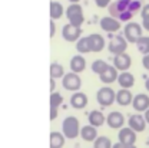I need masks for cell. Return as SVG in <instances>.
Listing matches in <instances>:
<instances>
[{"label": "cell", "mask_w": 149, "mask_h": 148, "mask_svg": "<svg viewBox=\"0 0 149 148\" xmlns=\"http://www.w3.org/2000/svg\"><path fill=\"white\" fill-rule=\"evenodd\" d=\"M142 0H115L109 4V15L120 22H130L133 15L142 10Z\"/></svg>", "instance_id": "obj_1"}, {"label": "cell", "mask_w": 149, "mask_h": 148, "mask_svg": "<svg viewBox=\"0 0 149 148\" xmlns=\"http://www.w3.org/2000/svg\"><path fill=\"white\" fill-rule=\"evenodd\" d=\"M106 124L111 127L112 130H120L123 128V124H125V116L118 111H113L108 115L106 118Z\"/></svg>", "instance_id": "obj_13"}, {"label": "cell", "mask_w": 149, "mask_h": 148, "mask_svg": "<svg viewBox=\"0 0 149 148\" xmlns=\"http://www.w3.org/2000/svg\"><path fill=\"white\" fill-rule=\"evenodd\" d=\"M56 116H57V108H50V114H49V118H50V121L56 119Z\"/></svg>", "instance_id": "obj_36"}, {"label": "cell", "mask_w": 149, "mask_h": 148, "mask_svg": "<svg viewBox=\"0 0 149 148\" xmlns=\"http://www.w3.org/2000/svg\"><path fill=\"white\" fill-rule=\"evenodd\" d=\"M145 88H146V91L149 92V78L146 79V82H145Z\"/></svg>", "instance_id": "obj_40"}, {"label": "cell", "mask_w": 149, "mask_h": 148, "mask_svg": "<svg viewBox=\"0 0 149 148\" xmlns=\"http://www.w3.org/2000/svg\"><path fill=\"white\" fill-rule=\"evenodd\" d=\"M126 48H128V40L125 39V36H120V35L113 36L108 43V49L112 55L123 53V52H126Z\"/></svg>", "instance_id": "obj_7"}, {"label": "cell", "mask_w": 149, "mask_h": 148, "mask_svg": "<svg viewBox=\"0 0 149 148\" xmlns=\"http://www.w3.org/2000/svg\"><path fill=\"white\" fill-rule=\"evenodd\" d=\"M130 65H132V59H130V56L126 52L119 53V55H115V58H113V66L118 71L125 72V71H128L130 68Z\"/></svg>", "instance_id": "obj_12"}, {"label": "cell", "mask_w": 149, "mask_h": 148, "mask_svg": "<svg viewBox=\"0 0 149 148\" xmlns=\"http://www.w3.org/2000/svg\"><path fill=\"white\" fill-rule=\"evenodd\" d=\"M123 36L129 43H136L139 37H142V26L136 22H128L123 27Z\"/></svg>", "instance_id": "obj_4"}, {"label": "cell", "mask_w": 149, "mask_h": 148, "mask_svg": "<svg viewBox=\"0 0 149 148\" xmlns=\"http://www.w3.org/2000/svg\"><path fill=\"white\" fill-rule=\"evenodd\" d=\"M80 137L83 141H88V142H92L97 138V131H96V127L93 125H85L83 128H80Z\"/></svg>", "instance_id": "obj_20"}, {"label": "cell", "mask_w": 149, "mask_h": 148, "mask_svg": "<svg viewBox=\"0 0 149 148\" xmlns=\"http://www.w3.org/2000/svg\"><path fill=\"white\" fill-rule=\"evenodd\" d=\"M89 39V43H91V49H92V52H100V51H103V48H105V39L102 35H99V33H92V35H89L88 36Z\"/></svg>", "instance_id": "obj_16"}, {"label": "cell", "mask_w": 149, "mask_h": 148, "mask_svg": "<svg viewBox=\"0 0 149 148\" xmlns=\"http://www.w3.org/2000/svg\"><path fill=\"white\" fill-rule=\"evenodd\" d=\"M69 1H70V3H79L80 0H69Z\"/></svg>", "instance_id": "obj_41"}, {"label": "cell", "mask_w": 149, "mask_h": 148, "mask_svg": "<svg viewBox=\"0 0 149 148\" xmlns=\"http://www.w3.org/2000/svg\"><path fill=\"white\" fill-rule=\"evenodd\" d=\"M49 35H50V37H53L55 36V33H56V25H55V22H53V19L50 20V23H49Z\"/></svg>", "instance_id": "obj_33"}, {"label": "cell", "mask_w": 149, "mask_h": 148, "mask_svg": "<svg viewBox=\"0 0 149 148\" xmlns=\"http://www.w3.org/2000/svg\"><path fill=\"white\" fill-rule=\"evenodd\" d=\"M65 135L63 132H57L53 131L50 132V137H49V147L50 148H62L65 145Z\"/></svg>", "instance_id": "obj_22"}, {"label": "cell", "mask_w": 149, "mask_h": 148, "mask_svg": "<svg viewBox=\"0 0 149 148\" xmlns=\"http://www.w3.org/2000/svg\"><path fill=\"white\" fill-rule=\"evenodd\" d=\"M63 102V98L59 92H52L50 93V99H49V104H50V108H59Z\"/></svg>", "instance_id": "obj_30"}, {"label": "cell", "mask_w": 149, "mask_h": 148, "mask_svg": "<svg viewBox=\"0 0 149 148\" xmlns=\"http://www.w3.org/2000/svg\"><path fill=\"white\" fill-rule=\"evenodd\" d=\"M113 144L108 137H97L95 141H93V148H112Z\"/></svg>", "instance_id": "obj_29"}, {"label": "cell", "mask_w": 149, "mask_h": 148, "mask_svg": "<svg viewBox=\"0 0 149 148\" xmlns=\"http://www.w3.org/2000/svg\"><path fill=\"white\" fill-rule=\"evenodd\" d=\"M49 86H50V92H55V88H56L55 78H50V82H49Z\"/></svg>", "instance_id": "obj_38"}, {"label": "cell", "mask_w": 149, "mask_h": 148, "mask_svg": "<svg viewBox=\"0 0 149 148\" xmlns=\"http://www.w3.org/2000/svg\"><path fill=\"white\" fill-rule=\"evenodd\" d=\"M132 107L136 112H145L149 108V96L146 93H138L136 96H133Z\"/></svg>", "instance_id": "obj_14"}, {"label": "cell", "mask_w": 149, "mask_h": 148, "mask_svg": "<svg viewBox=\"0 0 149 148\" xmlns=\"http://www.w3.org/2000/svg\"><path fill=\"white\" fill-rule=\"evenodd\" d=\"M100 27H102V30H105L108 33L118 32L120 29V20H118L113 16H105L100 19Z\"/></svg>", "instance_id": "obj_9"}, {"label": "cell", "mask_w": 149, "mask_h": 148, "mask_svg": "<svg viewBox=\"0 0 149 148\" xmlns=\"http://www.w3.org/2000/svg\"><path fill=\"white\" fill-rule=\"evenodd\" d=\"M148 144H149V138H148Z\"/></svg>", "instance_id": "obj_42"}, {"label": "cell", "mask_w": 149, "mask_h": 148, "mask_svg": "<svg viewBox=\"0 0 149 148\" xmlns=\"http://www.w3.org/2000/svg\"><path fill=\"white\" fill-rule=\"evenodd\" d=\"M142 65H143V68L149 71V55H143V59H142Z\"/></svg>", "instance_id": "obj_35"}, {"label": "cell", "mask_w": 149, "mask_h": 148, "mask_svg": "<svg viewBox=\"0 0 149 148\" xmlns=\"http://www.w3.org/2000/svg\"><path fill=\"white\" fill-rule=\"evenodd\" d=\"M62 132L66 138L74 140L77 135H80V125L76 116H66L62 122Z\"/></svg>", "instance_id": "obj_2"}, {"label": "cell", "mask_w": 149, "mask_h": 148, "mask_svg": "<svg viewBox=\"0 0 149 148\" xmlns=\"http://www.w3.org/2000/svg\"><path fill=\"white\" fill-rule=\"evenodd\" d=\"M82 35V29L79 26H73L72 23H68L62 27V36L66 42H77Z\"/></svg>", "instance_id": "obj_8"}, {"label": "cell", "mask_w": 149, "mask_h": 148, "mask_svg": "<svg viewBox=\"0 0 149 148\" xmlns=\"http://www.w3.org/2000/svg\"><path fill=\"white\" fill-rule=\"evenodd\" d=\"M88 121H89L91 125L97 128V127H102L106 122V118H105V115L100 111H91L89 112V116H88Z\"/></svg>", "instance_id": "obj_23"}, {"label": "cell", "mask_w": 149, "mask_h": 148, "mask_svg": "<svg viewBox=\"0 0 149 148\" xmlns=\"http://www.w3.org/2000/svg\"><path fill=\"white\" fill-rule=\"evenodd\" d=\"M108 66H109V65H108L105 60H102V59H96V60L92 62V71L96 75L103 74V72L108 69Z\"/></svg>", "instance_id": "obj_28"}, {"label": "cell", "mask_w": 149, "mask_h": 148, "mask_svg": "<svg viewBox=\"0 0 149 148\" xmlns=\"http://www.w3.org/2000/svg\"><path fill=\"white\" fill-rule=\"evenodd\" d=\"M118 83H119L120 88L129 89V88L133 86V83H135V76L130 74V72L125 71V72L119 74V76H118Z\"/></svg>", "instance_id": "obj_18"}, {"label": "cell", "mask_w": 149, "mask_h": 148, "mask_svg": "<svg viewBox=\"0 0 149 148\" xmlns=\"http://www.w3.org/2000/svg\"><path fill=\"white\" fill-rule=\"evenodd\" d=\"M96 101L102 107H111L113 102H116V93L109 86H103L96 93Z\"/></svg>", "instance_id": "obj_5"}, {"label": "cell", "mask_w": 149, "mask_h": 148, "mask_svg": "<svg viewBox=\"0 0 149 148\" xmlns=\"http://www.w3.org/2000/svg\"><path fill=\"white\" fill-rule=\"evenodd\" d=\"M128 125H129L133 131H136V132H142V131H145L148 122H146V119H145L143 115H141V114H133V115H130L129 119H128Z\"/></svg>", "instance_id": "obj_10"}, {"label": "cell", "mask_w": 149, "mask_h": 148, "mask_svg": "<svg viewBox=\"0 0 149 148\" xmlns=\"http://www.w3.org/2000/svg\"><path fill=\"white\" fill-rule=\"evenodd\" d=\"M112 148H136V147H135V144H133V145H125V144H122V142L118 141L116 144H113Z\"/></svg>", "instance_id": "obj_34"}, {"label": "cell", "mask_w": 149, "mask_h": 148, "mask_svg": "<svg viewBox=\"0 0 149 148\" xmlns=\"http://www.w3.org/2000/svg\"><path fill=\"white\" fill-rule=\"evenodd\" d=\"M63 6L59 3V1H50L49 4V15H50V19L53 20H57L63 16Z\"/></svg>", "instance_id": "obj_24"}, {"label": "cell", "mask_w": 149, "mask_h": 148, "mask_svg": "<svg viewBox=\"0 0 149 148\" xmlns=\"http://www.w3.org/2000/svg\"><path fill=\"white\" fill-rule=\"evenodd\" d=\"M76 49H77V52H79V53H89V52H92V49H91V43H89L88 36L80 37V39L77 40V43H76Z\"/></svg>", "instance_id": "obj_25"}, {"label": "cell", "mask_w": 149, "mask_h": 148, "mask_svg": "<svg viewBox=\"0 0 149 148\" xmlns=\"http://www.w3.org/2000/svg\"><path fill=\"white\" fill-rule=\"evenodd\" d=\"M66 18L69 20V23H72L73 26H82L85 22V16H83V9L80 4L77 3H70V6L66 9Z\"/></svg>", "instance_id": "obj_3"}, {"label": "cell", "mask_w": 149, "mask_h": 148, "mask_svg": "<svg viewBox=\"0 0 149 148\" xmlns=\"http://www.w3.org/2000/svg\"><path fill=\"white\" fill-rule=\"evenodd\" d=\"M85 68H86V60H85V58L82 55H76L70 59V69H72V72L80 74V72L85 71Z\"/></svg>", "instance_id": "obj_21"}, {"label": "cell", "mask_w": 149, "mask_h": 148, "mask_svg": "<svg viewBox=\"0 0 149 148\" xmlns=\"http://www.w3.org/2000/svg\"><path fill=\"white\" fill-rule=\"evenodd\" d=\"M49 74H50V78H55V79H59V78H63L65 76V69L60 63H52L50 65V69H49Z\"/></svg>", "instance_id": "obj_27"}, {"label": "cell", "mask_w": 149, "mask_h": 148, "mask_svg": "<svg viewBox=\"0 0 149 148\" xmlns=\"http://www.w3.org/2000/svg\"><path fill=\"white\" fill-rule=\"evenodd\" d=\"M118 69L115 68V66H108V69L103 72V74L99 75V79L103 82V83H112V82H115V81H118Z\"/></svg>", "instance_id": "obj_19"}, {"label": "cell", "mask_w": 149, "mask_h": 148, "mask_svg": "<svg viewBox=\"0 0 149 148\" xmlns=\"http://www.w3.org/2000/svg\"><path fill=\"white\" fill-rule=\"evenodd\" d=\"M136 48L142 55H149V36H142L138 39Z\"/></svg>", "instance_id": "obj_26"}, {"label": "cell", "mask_w": 149, "mask_h": 148, "mask_svg": "<svg viewBox=\"0 0 149 148\" xmlns=\"http://www.w3.org/2000/svg\"><path fill=\"white\" fill-rule=\"evenodd\" d=\"M118 140H119V142H122L125 145H133L136 142V131H133L130 127L120 128L119 134H118Z\"/></svg>", "instance_id": "obj_11"}, {"label": "cell", "mask_w": 149, "mask_h": 148, "mask_svg": "<svg viewBox=\"0 0 149 148\" xmlns=\"http://www.w3.org/2000/svg\"><path fill=\"white\" fill-rule=\"evenodd\" d=\"M143 116H145V119H146V122L149 124V108L145 111V114H143Z\"/></svg>", "instance_id": "obj_39"}, {"label": "cell", "mask_w": 149, "mask_h": 148, "mask_svg": "<svg viewBox=\"0 0 149 148\" xmlns=\"http://www.w3.org/2000/svg\"><path fill=\"white\" fill-rule=\"evenodd\" d=\"M141 16H142V19H149V3L142 7V10H141Z\"/></svg>", "instance_id": "obj_32"}, {"label": "cell", "mask_w": 149, "mask_h": 148, "mask_svg": "<svg viewBox=\"0 0 149 148\" xmlns=\"http://www.w3.org/2000/svg\"><path fill=\"white\" fill-rule=\"evenodd\" d=\"M132 101H133V95L130 93L129 89L122 88L116 92V104H119L120 107H128L132 104Z\"/></svg>", "instance_id": "obj_17"}, {"label": "cell", "mask_w": 149, "mask_h": 148, "mask_svg": "<svg viewBox=\"0 0 149 148\" xmlns=\"http://www.w3.org/2000/svg\"><path fill=\"white\" fill-rule=\"evenodd\" d=\"M88 96L86 93L83 92H74L72 96H70V107L74 108V109H83L86 105H88Z\"/></svg>", "instance_id": "obj_15"}, {"label": "cell", "mask_w": 149, "mask_h": 148, "mask_svg": "<svg viewBox=\"0 0 149 148\" xmlns=\"http://www.w3.org/2000/svg\"><path fill=\"white\" fill-rule=\"evenodd\" d=\"M142 27L149 32V19H142Z\"/></svg>", "instance_id": "obj_37"}, {"label": "cell", "mask_w": 149, "mask_h": 148, "mask_svg": "<svg viewBox=\"0 0 149 148\" xmlns=\"http://www.w3.org/2000/svg\"><path fill=\"white\" fill-rule=\"evenodd\" d=\"M62 86L66 91H72V92H77L82 86V79L79 78V75L74 72H69L65 74V76L62 78Z\"/></svg>", "instance_id": "obj_6"}, {"label": "cell", "mask_w": 149, "mask_h": 148, "mask_svg": "<svg viewBox=\"0 0 149 148\" xmlns=\"http://www.w3.org/2000/svg\"><path fill=\"white\" fill-rule=\"evenodd\" d=\"M95 3H96V6L97 7H109V4L112 3V0H95Z\"/></svg>", "instance_id": "obj_31"}]
</instances>
